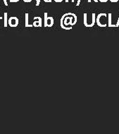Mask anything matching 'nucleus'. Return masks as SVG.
<instances>
[{"instance_id": "8", "label": "nucleus", "mask_w": 119, "mask_h": 134, "mask_svg": "<svg viewBox=\"0 0 119 134\" xmlns=\"http://www.w3.org/2000/svg\"><path fill=\"white\" fill-rule=\"evenodd\" d=\"M40 2H41V0H36V6L37 7H38L40 4Z\"/></svg>"}, {"instance_id": "20", "label": "nucleus", "mask_w": 119, "mask_h": 134, "mask_svg": "<svg viewBox=\"0 0 119 134\" xmlns=\"http://www.w3.org/2000/svg\"><path fill=\"white\" fill-rule=\"evenodd\" d=\"M88 2L89 3H90V2H92V1H91V0H88Z\"/></svg>"}, {"instance_id": "2", "label": "nucleus", "mask_w": 119, "mask_h": 134, "mask_svg": "<svg viewBox=\"0 0 119 134\" xmlns=\"http://www.w3.org/2000/svg\"><path fill=\"white\" fill-rule=\"evenodd\" d=\"M54 23V18L51 16H48V14L45 12L44 14V26L45 28L49 27L51 28L53 26Z\"/></svg>"}, {"instance_id": "21", "label": "nucleus", "mask_w": 119, "mask_h": 134, "mask_svg": "<svg viewBox=\"0 0 119 134\" xmlns=\"http://www.w3.org/2000/svg\"><path fill=\"white\" fill-rule=\"evenodd\" d=\"M2 19V17H0V21H1Z\"/></svg>"}, {"instance_id": "16", "label": "nucleus", "mask_w": 119, "mask_h": 134, "mask_svg": "<svg viewBox=\"0 0 119 134\" xmlns=\"http://www.w3.org/2000/svg\"><path fill=\"white\" fill-rule=\"evenodd\" d=\"M55 1V2L56 3H61L63 2V0H54Z\"/></svg>"}, {"instance_id": "15", "label": "nucleus", "mask_w": 119, "mask_h": 134, "mask_svg": "<svg viewBox=\"0 0 119 134\" xmlns=\"http://www.w3.org/2000/svg\"><path fill=\"white\" fill-rule=\"evenodd\" d=\"M23 2L25 3H30V2H31L32 0H23Z\"/></svg>"}, {"instance_id": "11", "label": "nucleus", "mask_w": 119, "mask_h": 134, "mask_svg": "<svg viewBox=\"0 0 119 134\" xmlns=\"http://www.w3.org/2000/svg\"><path fill=\"white\" fill-rule=\"evenodd\" d=\"M118 1L119 0H110V2L112 3H116V2H118Z\"/></svg>"}, {"instance_id": "3", "label": "nucleus", "mask_w": 119, "mask_h": 134, "mask_svg": "<svg viewBox=\"0 0 119 134\" xmlns=\"http://www.w3.org/2000/svg\"><path fill=\"white\" fill-rule=\"evenodd\" d=\"M19 23V20L17 17L16 16H12L9 18V21H8V24L10 27L11 28H16L18 25Z\"/></svg>"}, {"instance_id": "18", "label": "nucleus", "mask_w": 119, "mask_h": 134, "mask_svg": "<svg viewBox=\"0 0 119 134\" xmlns=\"http://www.w3.org/2000/svg\"><path fill=\"white\" fill-rule=\"evenodd\" d=\"M116 25V27L119 26V16H118V21H117V23Z\"/></svg>"}, {"instance_id": "6", "label": "nucleus", "mask_w": 119, "mask_h": 134, "mask_svg": "<svg viewBox=\"0 0 119 134\" xmlns=\"http://www.w3.org/2000/svg\"><path fill=\"white\" fill-rule=\"evenodd\" d=\"M108 26L109 28H111V27H116V24H112L111 22V14L109 13L108 14Z\"/></svg>"}, {"instance_id": "13", "label": "nucleus", "mask_w": 119, "mask_h": 134, "mask_svg": "<svg viewBox=\"0 0 119 134\" xmlns=\"http://www.w3.org/2000/svg\"><path fill=\"white\" fill-rule=\"evenodd\" d=\"M44 2L47 3H51L52 2V0H44Z\"/></svg>"}, {"instance_id": "1", "label": "nucleus", "mask_w": 119, "mask_h": 134, "mask_svg": "<svg viewBox=\"0 0 119 134\" xmlns=\"http://www.w3.org/2000/svg\"><path fill=\"white\" fill-rule=\"evenodd\" d=\"M107 16L108 15L106 13H101L98 14V16L96 17V23L98 26L101 27V28H105L108 25L105 22V20H106Z\"/></svg>"}, {"instance_id": "19", "label": "nucleus", "mask_w": 119, "mask_h": 134, "mask_svg": "<svg viewBox=\"0 0 119 134\" xmlns=\"http://www.w3.org/2000/svg\"><path fill=\"white\" fill-rule=\"evenodd\" d=\"M94 1H95V2H96V3H97V2H99L98 0H94Z\"/></svg>"}, {"instance_id": "7", "label": "nucleus", "mask_w": 119, "mask_h": 134, "mask_svg": "<svg viewBox=\"0 0 119 134\" xmlns=\"http://www.w3.org/2000/svg\"><path fill=\"white\" fill-rule=\"evenodd\" d=\"M4 26L5 27V28H6L7 27V25L8 24V21H9V19H8V14L7 12H5L4 14Z\"/></svg>"}, {"instance_id": "9", "label": "nucleus", "mask_w": 119, "mask_h": 134, "mask_svg": "<svg viewBox=\"0 0 119 134\" xmlns=\"http://www.w3.org/2000/svg\"><path fill=\"white\" fill-rule=\"evenodd\" d=\"M18 1H20V0H9L10 2L11 3H16V2H18Z\"/></svg>"}, {"instance_id": "12", "label": "nucleus", "mask_w": 119, "mask_h": 134, "mask_svg": "<svg viewBox=\"0 0 119 134\" xmlns=\"http://www.w3.org/2000/svg\"><path fill=\"white\" fill-rule=\"evenodd\" d=\"M99 1H100V2H102V3H106V2H108V1H109V0H99Z\"/></svg>"}, {"instance_id": "14", "label": "nucleus", "mask_w": 119, "mask_h": 134, "mask_svg": "<svg viewBox=\"0 0 119 134\" xmlns=\"http://www.w3.org/2000/svg\"><path fill=\"white\" fill-rule=\"evenodd\" d=\"M70 1H71V2H75V0H65V2H66V3H68L69 2H70Z\"/></svg>"}, {"instance_id": "4", "label": "nucleus", "mask_w": 119, "mask_h": 134, "mask_svg": "<svg viewBox=\"0 0 119 134\" xmlns=\"http://www.w3.org/2000/svg\"><path fill=\"white\" fill-rule=\"evenodd\" d=\"M33 26L35 27V28H37V27H42V18L39 17V16H35L34 18V22L32 23Z\"/></svg>"}, {"instance_id": "5", "label": "nucleus", "mask_w": 119, "mask_h": 134, "mask_svg": "<svg viewBox=\"0 0 119 134\" xmlns=\"http://www.w3.org/2000/svg\"><path fill=\"white\" fill-rule=\"evenodd\" d=\"M25 26L26 28H28V27H32L33 25L32 24H30L29 23V20H28V16H29V14L26 13L25 14Z\"/></svg>"}, {"instance_id": "10", "label": "nucleus", "mask_w": 119, "mask_h": 134, "mask_svg": "<svg viewBox=\"0 0 119 134\" xmlns=\"http://www.w3.org/2000/svg\"><path fill=\"white\" fill-rule=\"evenodd\" d=\"M4 1V5L6 7H8V3H7V0H3Z\"/></svg>"}, {"instance_id": "17", "label": "nucleus", "mask_w": 119, "mask_h": 134, "mask_svg": "<svg viewBox=\"0 0 119 134\" xmlns=\"http://www.w3.org/2000/svg\"><path fill=\"white\" fill-rule=\"evenodd\" d=\"M80 0H78V2H77V4H76V7H78L79 5H80Z\"/></svg>"}]
</instances>
